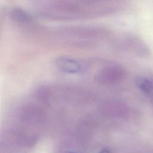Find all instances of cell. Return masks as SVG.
<instances>
[{"mask_svg": "<svg viewBox=\"0 0 153 153\" xmlns=\"http://www.w3.org/2000/svg\"><path fill=\"white\" fill-rule=\"evenodd\" d=\"M11 17L14 22L18 24L26 25L33 22L32 16L28 13L20 8H14L11 11Z\"/></svg>", "mask_w": 153, "mask_h": 153, "instance_id": "obj_9", "label": "cell"}, {"mask_svg": "<svg viewBox=\"0 0 153 153\" xmlns=\"http://www.w3.org/2000/svg\"><path fill=\"white\" fill-rule=\"evenodd\" d=\"M55 64L60 71L70 74L81 73L84 68L82 65L79 61L68 57L57 58L55 61Z\"/></svg>", "mask_w": 153, "mask_h": 153, "instance_id": "obj_6", "label": "cell"}, {"mask_svg": "<svg viewBox=\"0 0 153 153\" xmlns=\"http://www.w3.org/2000/svg\"><path fill=\"white\" fill-rule=\"evenodd\" d=\"M125 76V70L120 65H111L102 68L95 75L97 82L103 85H113L120 83Z\"/></svg>", "mask_w": 153, "mask_h": 153, "instance_id": "obj_2", "label": "cell"}, {"mask_svg": "<svg viewBox=\"0 0 153 153\" xmlns=\"http://www.w3.org/2000/svg\"><path fill=\"white\" fill-rule=\"evenodd\" d=\"M137 87L148 97L153 104V78L140 76L135 79Z\"/></svg>", "mask_w": 153, "mask_h": 153, "instance_id": "obj_8", "label": "cell"}, {"mask_svg": "<svg viewBox=\"0 0 153 153\" xmlns=\"http://www.w3.org/2000/svg\"><path fill=\"white\" fill-rule=\"evenodd\" d=\"M20 117L24 123L32 126L44 124L47 120V114L45 111L35 105L24 106L21 109Z\"/></svg>", "mask_w": 153, "mask_h": 153, "instance_id": "obj_3", "label": "cell"}, {"mask_svg": "<svg viewBox=\"0 0 153 153\" xmlns=\"http://www.w3.org/2000/svg\"><path fill=\"white\" fill-rule=\"evenodd\" d=\"M99 111L103 116L109 118H124L128 112L126 105L116 100H109L103 102L100 105Z\"/></svg>", "mask_w": 153, "mask_h": 153, "instance_id": "obj_4", "label": "cell"}, {"mask_svg": "<svg viewBox=\"0 0 153 153\" xmlns=\"http://www.w3.org/2000/svg\"><path fill=\"white\" fill-rule=\"evenodd\" d=\"M94 123L88 117L82 118L76 126L75 138L78 144L83 146L86 145L91 140L93 133Z\"/></svg>", "mask_w": 153, "mask_h": 153, "instance_id": "obj_5", "label": "cell"}, {"mask_svg": "<svg viewBox=\"0 0 153 153\" xmlns=\"http://www.w3.org/2000/svg\"><path fill=\"white\" fill-rule=\"evenodd\" d=\"M122 0H33L38 13L57 19L91 17L115 11Z\"/></svg>", "mask_w": 153, "mask_h": 153, "instance_id": "obj_1", "label": "cell"}, {"mask_svg": "<svg viewBox=\"0 0 153 153\" xmlns=\"http://www.w3.org/2000/svg\"><path fill=\"white\" fill-rule=\"evenodd\" d=\"M13 137L19 145L24 147H32L37 141V137L32 134H29L23 130L17 129L12 132Z\"/></svg>", "mask_w": 153, "mask_h": 153, "instance_id": "obj_7", "label": "cell"}]
</instances>
